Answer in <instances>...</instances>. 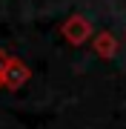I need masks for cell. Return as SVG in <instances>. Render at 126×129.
Returning a JSON list of instances; mask_svg holds the SVG:
<instances>
[{"instance_id":"6da1fadb","label":"cell","mask_w":126,"mask_h":129,"mask_svg":"<svg viewBox=\"0 0 126 129\" xmlns=\"http://www.w3.org/2000/svg\"><path fill=\"white\" fill-rule=\"evenodd\" d=\"M29 80V66L17 57H3L0 55V86L20 89Z\"/></svg>"},{"instance_id":"7a4b0ae2","label":"cell","mask_w":126,"mask_h":129,"mask_svg":"<svg viewBox=\"0 0 126 129\" xmlns=\"http://www.w3.org/2000/svg\"><path fill=\"white\" fill-rule=\"evenodd\" d=\"M89 32H92V23H89L86 17H80V14H75V17H69L63 23V35L69 37L72 43H77V46L89 37Z\"/></svg>"},{"instance_id":"3957f363","label":"cell","mask_w":126,"mask_h":129,"mask_svg":"<svg viewBox=\"0 0 126 129\" xmlns=\"http://www.w3.org/2000/svg\"><path fill=\"white\" fill-rule=\"evenodd\" d=\"M95 43H98V46H95V49H98V55H103V57H112L115 52H117V40H115L112 35H106V32H103Z\"/></svg>"}]
</instances>
